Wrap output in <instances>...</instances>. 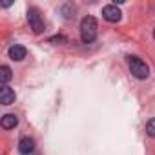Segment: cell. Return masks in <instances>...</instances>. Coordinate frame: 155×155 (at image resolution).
<instances>
[{
	"instance_id": "obj_1",
	"label": "cell",
	"mask_w": 155,
	"mask_h": 155,
	"mask_svg": "<svg viewBox=\"0 0 155 155\" xmlns=\"http://www.w3.org/2000/svg\"><path fill=\"white\" fill-rule=\"evenodd\" d=\"M97 29H99V26H97L95 17H91V15L84 17L81 20V38H82V42L91 44L97 38Z\"/></svg>"
},
{
	"instance_id": "obj_2",
	"label": "cell",
	"mask_w": 155,
	"mask_h": 155,
	"mask_svg": "<svg viewBox=\"0 0 155 155\" xmlns=\"http://www.w3.org/2000/svg\"><path fill=\"white\" fill-rule=\"evenodd\" d=\"M128 66H130V71H131V75L135 77V79H139V81H144V79H148V75H150V68H148V64L140 58V57H128Z\"/></svg>"
},
{
	"instance_id": "obj_3",
	"label": "cell",
	"mask_w": 155,
	"mask_h": 155,
	"mask_svg": "<svg viewBox=\"0 0 155 155\" xmlns=\"http://www.w3.org/2000/svg\"><path fill=\"white\" fill-rule=\"evenodd\" d=\"M28 22H29L31 29H33L37 35H40V33L44 31V20H42V17L38 15V11H37L35 8L28 9Z\"/></svg>"
},
{
	"instance_id": "obj_4",
	"label": "cell",
	"mask_w": 155,
	"mask_h": 155,
	"mask_svg": "<svg viewBox=\"0 0 155 155\" xmlns=\"http://www.w3.org/2000/svg\"><path fill=\"white\" fill-rule=\"evenodd\" d=\"M102 17H104V20H108V22H120L122 13H120V9H119L115 4H108V6L102 8Z\"/></svg>"
},
{
	"instance_id": "obj_5",
	"label": "cell",
	"mask_w": 155,
	"mask_h": 155,
	"mask_svg": "<svg viewBox=\"0 0 155 155\" xmlns=\"http://www.w3.org/2000/svg\"><path fill=\"white\" fill-rule=\"evenodd\" d=\"M9 58L11 60H17V62H20V60H24L26 58V55H28V49L24 48V46H20V44H15V46H11L9 48Z\"/></svg>"
},
{
	"instance_id": "obj_6",
	"label": "cell",
	"mask_w": 155,
	"mask_h": 155,
	"mask_svg": "<svg viewBox=\"0 0 155 155\" xmlns=\"http://www.w3.org/2000/svg\"><path fill=\"white\" fill-rule=\"evenodd\" d=\"M15 99H17L15 91L9 86H2V90H0V102H2L4 106H9V104L15 102Z\"/></svg>"
},
{
	"instance_id": "obj_7",
	"label": "cell",
	"mask_w": 155,
	"mask_h": 155,
	"mask_svg": "<svg viewBox=\"0 0 155 155\" xmlns=\"http://www.w3.org/2000/svg\"><path fill=\"white\" fill-rule=\"evenodd\" d=\"M18 151H20L22 155L33 153V151H35V140H33L31 137H22L20 142H18Z\"/></svg>"
},
{
	"instance_id": "obj_8",
	"label": "cell",
	"mask_w": 155,
	"mask_h": 155,
	"mask_svg": "<svg viewBox=\"0 0 155 155\" xmlns=\"http://www.w3.org/2000/svg\"><path fill=\"white\" fill-rule=\"evenodd\" d=\"M17 124H18V117H17V115H13V113H6V115L2 117V128L11 130V128H17Z\"/></svg>"
},
{
	"instance_id": "obj_9",
	"label": "cell",
	"mask_w": 155,
	"mask_h": 155,
	"mask_svg": "<svg viewBox=\"0 0 155 155\" xmlns=\"http://www.w3.org/2000/svg\"><path fill=\"white\" fill-rule=\"evenodd\" d=\"M11 69H9V66H2L0 68V81H2V86H6L9 81H11Z\"/></svg>"
},
{
	"instance_id": "obj_10",
	"label": "cell",
	"mask_w": 155,
	"mask_h": 155,
	"mask_svg": "<svg viewBox=\"0 0 155 155\" xmlns=\"http://www.w3.org/2000/svg\"><path fill=\"white\" fill-rule=\"evenodd\" d=\"M146 133L150 137H155V119H150L148 124H146Z\"/></svg>"
},
{
	"instance_id": "obj_11",
	"label": "cell",
	"mask_w": 155,
	"mask_h": 155,
	"mask_svg": "<svg viewBox=\"0 0 155 155\" xmlns=\"http://www.w3.org/2000/svg\"><path fill=\"white\" fill-rule=\"evenodd\" d=\"M153 38H155V29H153Z\"/></svg>"
}]
</instances>
